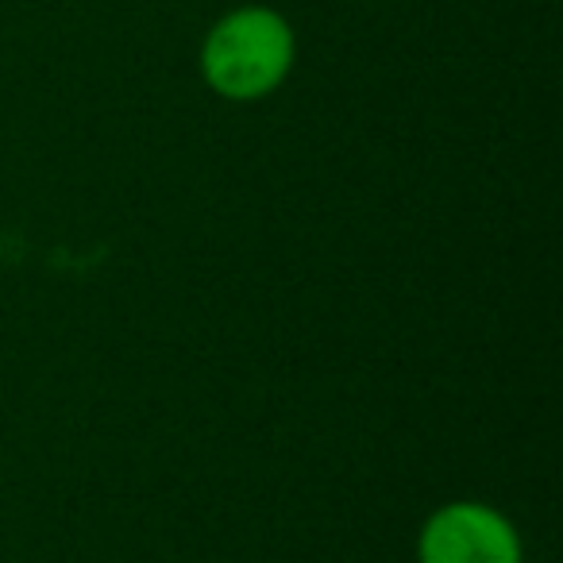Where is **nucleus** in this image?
I'll list each match as a JSON object with an SVG mask.
<instances>
[{
	"instance_id": "obj_1",
	"label": "nucleus",
	"mask_w": 563,
	"mask_h": 563,
	"mask_svg": "<svg viewBox=\"0 0 563 563\" xmlns=\"http://www.w3.org/2000/svg\"><path fill=\"white\" fill-rule=\"evenodd\" d=\"M298 40L290 20L266 4H243L209 27L201 43V78L224 101H263L290 78Z\"/></svg>"
},
{
	"instance_id": "obj_2",
	"label": "nucleus",
	"mask_w": 563,
	"mask_h": 563,
	"mask_svg": "<svg viewBox=\"0 0 563 563\" xmlns=\"http://www.w3.org/2000/svg\"><path fill=\"white\" fill-rule=\"evenodd\" d=\"M417 563H525L514 521L486 501H448L417 532Z\"/></svg>"
}]
</instances>
